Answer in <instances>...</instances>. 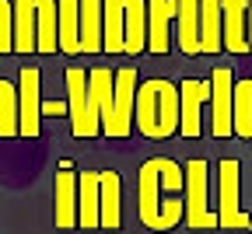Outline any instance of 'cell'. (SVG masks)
<instances>
[{
    "instance_id": "obj_1",
    "label": "cell",
    "mask_w": 252,
    "mask_h": 234,
    "mask_svg": "<svg viewBox=\"0 0 252 234\" xmlns=\"http://www.w3.org/2000/svg\"><path fill=\"white\" fill-rule=\"evenodd\" d=\"M186 168L172 157H151L137 175V206L140 220L154 231H168L186 217Z\"/></svg>"
},
{
    "instance_id": "obj_2",
    "label": "cell",
    "mask_w": 252,
    "mask_h": 234,
    "mask_svg": "<svg viewBox=\"0 0 252 234\" xmlns=\"http://www.w3.org/2000/svg\"><path fill=\"white\" fill-rule=\"evenodd\" d=\"M133 122L144 137L151 140H165L179 129V88L165 77H154L137 84V109Z\"/></svg>"
},
{
    "instance_id": "obj_3",
    "label": "cell",
    "mask_w": 252,
    "mask_h": 234,
    "mask_svg": "<svg viewBox=\"0 0 252 234\" xmlns=\"http://www.w3.org/2000/svg\"><path fill=\"white\" fill-rule=\"evenodd\" d=\"M207 189H210V164L193 157L186 164V224L193 231H210V227H220L217 224V213L210 210V199H207Z\"/></svg>"
},
{
    "instance_id": "obj_4",
    "label": "cell",
    "mask_w": 252,
    "mask_h": 234,
    "mask_svg": "<svg viewBox=\"0 0 252 234\" xmlns=\"http://www.w3.org/2000/svg\"><path fill=\"white\" fill-rule=\"evenodd\" d=\"M67 94H70V105H67V116H70V129L74 137H94L102 129V116L91 102V88H88V70L81 66H70L67 70Z\"/></svg>"
},
{
    "instance_id": "obj_5",
    "label": "cell",
    "mask_w": 252,
    "mask_h": 234,
    "mask_svg": "<svg viewBox=\"0 0 252 234\" xmlns=\"http://www.w3.org/2000/svg\"><path fill=\"white\" fill-rule=\"evenodd\" d=\"M210 133L214 137L235 133V77L228 66H217L210 77Z\"/></svg>"
},
{
    "instance_id": "obj_6",
    "label": "cell",
    "mask_w": 252,
    "mask_h": 234,
    "mask_svg": "<svg viewBox=\"0 0 252 234\" xmlns=\"http://www.w3.org/2000/svg\"><path fill=\"white\" fill-rule=\"evenodd\" d=\"M217 178H220V210H217V224L220 227H249V217L242 213V168H238V161L228 157V161H220V168H217Z\"/></svg>"
},
{
    "instance_id": "obj_7",
    "label": "cell",
    "mask_w": 252,
    "mask_h": 234,
    "mask_svg": "<svg viewBox=\"0 0 252 234\" xmlns=\"http://www.w3.org/2000/svg\"><path fill=\"white\" fill-rule=\"evenodd\" d=\"M133 109H137V70L123 66L112 81V126L105 129V137H126L133 126Z\"/></svg>"
},
{
    "instance_id": "obj_8",
    "label": "cell",
    "mask_w": 252,
    "mask_h": 234,
    "mask_svg": "<svg viewBox=\"0 0 252 234\" xmlns=\"http://www.w3.org/2000/svg\"><path fill=\"white\" fill-rule=\"evenodd\" d=\"M210 102V81H196L189 77L179 88V126H182V137H196L200 133V112Z\"/></svg>"
},
{
    "instance_id": "obj_9",
    "label": "cell",
    "mask_w": 252,
    "mask_h": 234,
    "mask_svg": "<svg viewBox=\"0 0 252 234\" xmlns=\"http://www.w3.org/2000/svg\"><path fill=\"white\" fill-rule=\"evenodd\" d=\"M77 189H81V175L74 172L70 161H63L56 172V227L63 231L77 224Z\"/></svg>"
},
{
    "instance_id": "obj_10",
    "label": "cell",
    "mask_w": 252,
    "mask_h": 234,
    "mask_svg": "<svg viewBox=\"0 0 252 234\" xmlns=\"http://www.w3.org/2000/svg\"><path fill=\"white\" fill-rule=\"evenodd\" d=\"M18 102H21V137H35L42 119V98H39V70L25 66L18 81Z\"/></svg>"
},
{
    "instance_id": "obj_11",
    "label": "cell",
    "mask_w": 252,
    "mask_h": 234,
    "mask_svg": "<svg viewBox=\"0 0 252 234\" xmlns=\"http://www.w3.org/2000/svg\"><path fill=\"white\" fill-rule=\"evenodd\" d=\"M220 18H224V49L249 53V0H220Z\"/></svg>"
},
{
    "instance_id": "obj_12",
    "label": "cell",
    "mask_w": 252,
    "mask_h": 234,
    "mask_svg": "<svg viewBox=\"0 0 252 234\" xmlns=\"http://www.w3.org/2000/svg\"><path fill=\"white\" fill-rule=\"evenodd\" d=\"M175 39H179V49L196 56L203 53V42H200V0H175Z\"/></svg>"
},
{
    "instance_id": "obj_13",
    "label": "cell",
    "mask_w": 252,
    "mask_h": 234,
    "mask_svg": "<svg viewBox=\"0 0 252 234\" xmlns=\"http://www.w3.org/2000/svg\"><path fill=\"white\" fill-rule=\"evenodd\" d=\"M77 224L81 227H102V172H81Z\"/></svg>"
},
{
    "instance_id": "obj_14",
    "label": "cell",
    "mask_w": 252,
    "mask_h": 234,
    "mask_svg": "<svg viewBox=\"0 0 252 234\" xmlns=\"http://www.w3.org/2000/svg\"><path fill=\"white\" fill-rule=\"evenodd\" d=\"M175 21V0H147V49L168 53V25Z\"/></svg>"
},
{
    "instance_id": "obj_15",
    "label": "cell",
    "mask_w": 252,
    "mask_h": 234,
    "mask_svg": "<svg viewBox=\"0 0 252 234\" xmlns=\"http://www.w3.org/2000/svg\"><path fill=\"white\" fill-rule=\"evenodd\" d=\"M102 49L105 53H126V0H102Z\"/></svg>"
},
{
    "instance_id": "obj_16",
    "label": "cell",
    "mask_w": 252,
    "mask_h": 234,
    "mask_svg": "<svg viewBox=\"0 0 252 234\" xmlns=\"http://www.w3.org/2000/svg\"><path fill=\"white\" fill-rule=\"evenodd\" d=\"M35 49L39 53L60 49V7H56V0H35Z\"/></svg>"
},
{
    "instance_id": "obj_17",
    "label": "cell",
    "mask_w": 252,
    "mask_h": 234,
    "mask_svg": "<svg viewBox=\"0 0 252 234\" xmlns=\"http://www.w3.org/2000/svg\"><path fill=\"white\" fill-rule=\"evenodd\" d=\"M200 42H203V53L224 49V18H220V0H200Z\"/></svg>"
},
{
    "instance_id": "obj_18",
    "label": "cell",
    "mask_w": 252,
    "mask_h": 234,
    "mask_svg": "<svg viewBox=\"0 0 252 234\" xmlns=\"http://www.w3.org/2000/svg\"><path fill=\"white\" fill-rule=\"evenodd\" d=\"M60 7V53H81V0H56Z\"/></svg>"
},
{
    "instance_id": "obj_19",
    "label": "cell",
    "mask_w": 252,
    "mask_h": 234,
    "mask_svg": "<svg viewBox=\"0 0 252 234\" xmlns=\"http://www.w3.org/2000/svg\"><path fill=\"white\" fill-rule=\"evenodd\" d=\"M126 53L147 49V0H126Z\"/></svg>"
},
{
    "instance_id": "obj_20",
    "label": "cell",
    "mask_w": 252,
    "mask_h": 234,
    "mask_svg": "<svg viewBox=\"0 0 252 234\" xmlns=\"http://www.w3.org/2000/svg\"><path fill=\"white\" fill-rule=\"evenodd\" d=\"M102 0H81V53L102 49Z\"/></svg>"
},
{
    "instance_id": "obj_21",
    "label": "cell",
    "mask_w": 252,
    "mask_h": 234,
    "mask_svg": "<svg viewBox=\"0 0 252 234\" xmlns=\"http://www.w3.org/2000/svg\"><path fill=\"white\" fill-rule=\"evenodd\" d=\"M35 49V0H14V53Z\"/></svg>"
},
{
    "instance_id": "obj_22",
    "label": "cell",
    "mask_w": 252,
    "mask_h": 234,
    "mask_svg": "<svg viewBox=\"0 0 252 234\" xmlns=\"http://www.w3.org/2000/svg\"><path fill=\"white\" fill-rule=\"evenodd\" d=\"M21 133V102H18V88L11 81L0 77V137H14Z\"/></svg>"
},
{
    "instance_id": "obj_23",
    "label": "cell",
    "mask_w": 252,
    "mask_h": 234,
    "mask_svg": "<svg viewBox=\"0 0 252 234\" xmlns=\"http://www.w3.org/2000/svg\"><path fill=\"white\" fill-rule=\"evenodd\" d=\"M235 133L252 137V77L235 81Z\"/></svg>"
},
{
    "instance_id": "obj_24",
    "label": "cell",
    "mask_w": 252,
    "mask_h": 234,
    "mask_svg": "<svg viewBox=\"0 0 252 234\" xmlns=\"http://www.w3.org/2000/svg\"><path fill=\"white\" fill-rule=\"evenodd\" d=\"M102 227H119V175L102 172Z\"/></svg>"
},
{
    "instance_id": "obj_25",
    "label": "cell",
    "mask_w": 252,
    "mask_h": 234,
    "mask_svg": "<svg viewBox=\"0 0 252 234\" xmlns=\"http://www.w3.org/2000/svg\"><path fill=\"white\" fill-rule=\"evenodd\" d=\"M14 49V4L0 0V53Z\"/></svg>"
},
{
    "instance_id": "obj_26",
    "label": "cell",
    "mask_w": 252,
    "mask_h": 234,
    "mask_svg": "<svg viewBox=\"0 0 252 234\" xmlns=\"http://www.w3.org/2000/svg\"><path fill=\"white\" fill-rule=\"evenodd\" d=\"M42 116H67V105L63 102H42Z\"/></svg>"
},
{
    "instance_id": "obj_27",
    "label": "cell",
    "mask_w": 252,
    "mask_h": 234,
    "mask_svg": "<svg viewBox=\"0 0 252 234\" xmlns=\"http://www.w3.org/2000/svg\"><path fill=\"white\" fill-rule=\"evenodd\" d=\"M245 35H249V53H252V0H249V31Z\"/></svg>"
},
{
    "instance_id": "obj_28",
    "label": "cell",
    "mask_w": 252,
    "mask_h": 234,
    "mask_svg": "<svg viewBox=\"0 0 252 234\" xmlns=\"http://www.w3.org/2000/svg\"><path fill=\"white\" fill-rule=\"evenodd\" d=\"M249 227H252V217H249Z\"/></svg>"
}]
</instances>
